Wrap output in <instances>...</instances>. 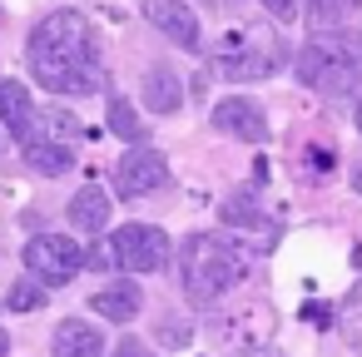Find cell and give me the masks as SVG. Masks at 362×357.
I'll list each match as a JSON object with an SVG mask.
<instances>
[{"mask_svg": "<svg viewBox=\"0 0 362 357\" xmlns=\"http://www.w3.org/2000/svg\"><path fill=\"white\" fill-rule=\"evenodd\" d=\"M169 184V159L149 144H129V154L115 169V194L119 199H149Z\"/></svg>", "mask_w": 362, "mask_h": 357, "instance_id": "8992f818", "label": "cell"}, {"mask_svg": "<svg viewBox=\"0 0 362 357\" xmlns=\"http://www.w3.org/2000/svg\"><path fill=\"white\" fill-rule=\"evenodd\" d=\"M214 129L218 134H228V139H243V144H263L268 139V115H263V105L258 100H243V95H228V100H218L214 105Z\"/></svg>", "mask_w": 362, "mask_h": 357, "instance_id": "ba28073f", "label": "cell"}, {"mask_svg": "<svg viewBox=\"0 0 362 357\" xmlns=\"http://www.w3.org/2000/svg\"><path fill=\"white\" fill-rule=\"evenodd\" d=\"M25 60L40 90L70 100V95H90L105 85V65H100V40L90 30V21L80 11H50L30 40H25Z\"/></svg>", "mask_w": 362, "mask_h": 357, "instance_id": "6da1fadb", "label": "cell"}, {"mask_svg": "<svg viewBox=\"0 0 362 357\" xmlns=\"http://www.w3.org/2000/svg\"><path fill=\"white\" fill-rule=\"evenodd\" d=\"M337 322H342V337H347V347L352 352H362V283L342 298V312H337Z\"/></svg>", "mask_w": 362, "mask_h": 357, "instance_id": "d6986e66", "label": "cell"}, {"mask_svg": "<svg viewBox=\"0 0 362 357\" xmlns=\"http://www.w3.org/2000/svg\"><path fill=\"white\" fill-rule=\"evenodd\" d=\"M21 154H25V164L35 174H50V179L75 169V144H60V139H25Z\"/></svg>", "mask_w": 362, "mask_h": 357, "instance_id": "5bb4252c", "label": "cell"}, {"mask_svg": "<svg viewBox=\"0 0 362 357\" xmlns=\"http://www.w3.org/2000/svg\"><path fill=\"white\" fill-rule=\"evenodd\" d=\"M298 80L327 100H342L362 85V30L347 25H322L303 50H298Z\"/></svg>", "mask_w": 362, "mask_h": 357, "instance_id": "3957f363", "label": "cell"}, {"mask_svg": "<svg viewBox=\"0 0 362 357\" xmlns=\"http://www.w3.org/2000/svg\"><path fill=\"white\" fill-rule=\"evenodd\" d=\"M30 139H60V144H75V139H80V119H75L70 110H60V105L35 110V129H30Z\"/></svg>", "mask_w": 362, "mask_h": 357, "instance_id": "e0dca14e", "label": "cell"}, {"mask_svg": "<svg viewBox=\"0 0 362 357\" xmlns=\"http://www.w3.org/2000/svg\"><path fill=\"white\" fill-rule=\"evenodd\" d=\"M85 268H95V273H110V268H119V253H115V238H100L90 253H85Z\"/></svg>", "mask_w": 362, "mask_h": 357, "instance_id": "44dd1931", "label": "cell"}, {"mask_svg": "<svg viewBox=\"0 0 362 357\" xmlns=\"http://www.w3.org/2000/svg\"><path fill=\"white\" fill-rule=\"evenodd\" d=\"M352 189H357V194H362V164H357V179H352Z\"/></svg>", "mask_w": 362, "mask_h": 357, "instance_id": "4316f807", "label": "cell"}, {"mask_svg": "<svg viewBox=\"0 0 362 357\" xmlns=\"http://www.w3.org/2000/svg\"><path fill=\"white\" fill-rule=\"evenodd\" d=\"M352 124H357V134H362V100H357V110H352Z\"/></svg>", "mask_w": 362, "mask_h": 357, "instance_id": "cb8c5ba5", "label": "cell"}, {"mask_svg": "<svg viewBox=\"0 0 362 357\" xmlns=\"http://www.w3.org/2000/svg\"><path fill=\"white\" fill-rule=\"evenodd\" d=\"M139 90H144V105H149L154 115H174V110L184 105V85H179V75L164 70V65H159V70H144V85H139Z\"/></svg>", "mask_w": 362, "mask_h": 357, "instance_id": "9a60e30c", "label": "cell"}, {"mask_svg": "<svg viewBox=\"0 0 362 357\" xmlns=\"http://www.w3.org/2000/svg\"><path fill=\"white\" fill-rule=\"evenodd\" d=\"M105 124H110V134L124 139V144H139V139H144V119H139V110H134L124 95H115V90H110V100H105Z\"/></svg>", "mask_w": 362, "mask_h": 357, "instance_id": "2e32d148", "label": "cell"}, {"mask_svg": "<svg viewBox=\"0 0 362 357\" xmlns=\"http://www.w3.org/2000/svg\"><path fill=\"white\" fill-rule=\"evenodd\" d=\"M357 6L362 0H308V16H313V25H342Z\"/></svg>", "mask_w": 362, "mask_h": 357, "instance_id": "ffe728a7", "label": "cell"}, {"mask_svg": "<svg viewBox=\"0 0 362 357\" xmlns=\"http://www.w3.org/2000/svg\"><path fill=\"white\" fill-rule=\"evenodd\" d=\"M50 352H55V357H105V337H100L95 322L65 317V322L55 327V337H50Z\"/></svg>", "mask_w": 362, "mask_h": 357, "instance_id": "30bf717a", "label": "cell"}, {"mask_svg": "<svg viewBox=\"0 0 362 357\" xmlns=\"http://www.w3.org/2000/svg\"><path fill=\"white\" fill-rule=\"evenodd\" d=\"M204 6H218V11H228V6H238V0H204Z\"/></svg>", "mask_w": 362, "mask_h": 357, "instance_id": "d4e9b609", "label": "cell"}, {"mask_svg": "<svg viewBox=\"0 0 362 357\" xmlns=\"http://www.w3.org/2000/svg\"><path fill=\"white\" fill-rule=\"evenodd\" d=\"M115 253H119V268H129V273H164L174 258V243L164 228L124 223V228H115Z\"/></svg>", "mask_w": 362, "mask_h": 357, "instance_id": "5b68a950", "label": "cell"}, {"mask_svg": "<svg viewBox=\"0 0 362 357\" xmlns=\"http://www.w3.org/2000/svg\"><path fill=\"white\" fill-rule=\"evenodd\" d=\"M218 75L233 80V85L273 80L278 75V50L273 45H223L218 50Z\"/></svg>", "mask_w": 362, "mask_h": 357, "instance_id": "9c48e42d", "label": "cell"}, {"mask_svg": "<svg viewBox=\"0 0 362 357\" xmlns=\"http://www.w3.org/2000/svg\"><path fill=\"white\" fill-rule=\"evenodd\" d=\"M0 124L16 139H30V129H35V100L21 80H0Z\"/></svg>", "mask_w": 362, "mask_h": 357, "instance_id": "8fae6325", "label": "cell"}, {"mask_svg": "<svg viewBox=\"0 0 362 357\" xmlns=\"http://www.w3.org/2000/svg\"><path fill=\"white\" fill-rule=\"evenodd\" d=\"M253 243L223 233V228H209V233H194L184 238L179 248V283H184V298L194 303H214L223 298L228 288H238L253 268Z\"/></svg>", "mask_w": 362, "mask_h": 357, "instance_id": "7a4b0ae2", "label": "cell"}, {"mask_svg": "<svg viewBox=\"0 0 362 357\" xmlns=\"http://www.w3.org/2000/svg\"><path fill=\"white\" fill-rule=\"evenodd\" d=\"M6 308H11V312H40V308H45V283H40L35 273L21 278V283L6 293Z\"/></svg>", "mask_w": 362, "mask_h": 357, "instance_id": "ac0fdd59", "label": "cell"}, {"mask_svg": "<svg viewBox=\"0 0 362 357\" xmlns=\"http://www.w3.org/2000/svg\"><path fill=\"white\" fill-rule=\"evenodd\" d=\"M6 352H11V337H6V332H0V357H6Z\"/></svg>", "mask_w": 362, "mask_h": 357, "instance_id": "484cf974", "label": "cell"}, {"mask_svg": "<svg viewBox=\"0 0 362 357\" xmlns=\"http://www.w3.org/2000/svg\"><path fill=\"white\" fill-rule=\"evenodd\" d=\"M90 308L100 312V317H110V322H134L139 317V308H144V293H139V283H105L95 298H90Z\"/></svg>", "mask_w": 362, "mask_h": 357, "instance_id": "7c38bea8", "label": "cell"}, {"mask_svg": "<svg viewBox=\"0 0 362 357\" xmlns=\"http://www.w3.org/2000/svg\"><path fill=\"white\" fill-rule=\"evenodd\" d=\"M144 21L169 40V45H179V50H199V40H204V30H199V16L189 11V0H144Z\"/></svg>", "mask_w": 362, "mask_h": 357, "instance_id": "52a82bcc", "label": "cell"}, {"mask_svg": "<svg viewBox=\"0 0 362 357\" xmlns=\"http://www.w3.org/2000/svg\"><path fill=\"white\" fill-rule=\"evenodd\" d=\"M80 268H85V248H80L70 233H35V238L25 243V273H35L45 288L70 283Z\"/></svg>", "mask_w": 362, "mask_h": 357, "instance_id": "277c9868", "label": "cell"}, {"mask_svg": "<svg viewBox=\"0 0 362 357\" xmlns=\"http://www.w3.org/2000/svg\"><path fill=\"white\" fill-rule=\"evenodd\" d=\"M105 223H110V194L100 184H80V194L70 199V228L105 233Z\"/></svg>", "mask_w": 362, "mask_h": 357, "instance_id": "4fadbf2b", "label": "cell"}, {"mask_svg": "<svg viewBox=\"0 0 362 357\" xmlns=\"http://www.w3.org/2000/svg\"><path fill=\"white\" fill-rule=\"evenodd\" d=\"M263 11H268L273 21H283V25H288V21H298V16H303V0H263Z\"/></svg>", "mask_w": 362, "mask_h": 357, "instance_id": "7402d4cb", "label": "cell"}, {"mask_svg": "<svg viewBox=\"0 0 362 357\" xmlns=\"http://www.w3.org/2000/svg\"><path fill=\"white\" fill-rule=\"evenodd\" d=\"M115 357H154V352H144L139 342H119V347H115Z\"/></svg>", "mask_w": 362, "mask_h": 357, "instance_id": "603a6c76", "label": "cell"}]
</instances>
